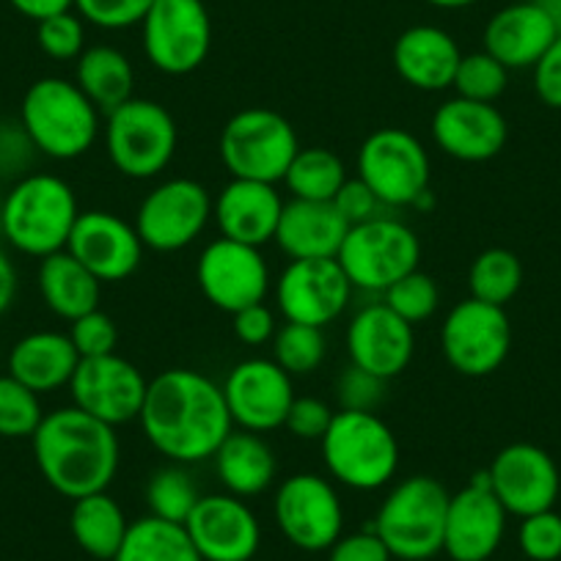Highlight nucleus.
<instances>
[{
  "label": "nucleus",
  "instance_id": "nucleus-44",
  "mask_svg": "<svg viewBox=\"0 0 561 561\" xmlns=\"http://www.w3.org/2000/svg\"><path fill=\"white\" fill-rule=\"evenodd\" d=\"M152 3L154 0H75V9L96 28L122 31L140 25Z\"/></svg>",
  "mask_w": 561,
  "mask_h": 561
},
{
  "label": "nucleus",
  "instance_id": "nucleus-11",
  "mask_svg": "<svg viewBox=\"0 0 561 561\" xmlns=\"http://www.w3.org/2000/svg\"><path fill=\"white\" fill-rule=\"evenodd\" d=\"M140 42L158 72L182 78L207 61L213 20L204 0H154L140 20Z\"/></svg>",
  "mask_w": 561,
  "mask_h": 561
},
{
  "label": "nucleus",
  "instance_id": "nucleus-6",
  "mask_svg": "<svg viewBox=\"0 0 561 561\" xmlns=\"http://www.w3.org/2000/svg\"><path fill=\"white\" fill-rule=\"evenodd\" d=\"M451 493L435 477H408L393 484L375 517V534L399 561H427L444 550Z\"/></svg>",
  "mask_w": 561,
  "mask_h": 561
},
{
  "label": "nucleus",
  "instance_id": "nucleus-2",
  "mask_svg": "<svg viewBox=\"0 0 561 561\" xmlns=\"http://www.w3.org/2000/svg\"><path fill=\"white\" fill-rule=\"evenodd\" d=\"M31 444L42 479L69 501L105 493L118 473L116 427L75 404L45 413Z\"/></svg>",
  "mask_w": 561,
  "mask_h": 561
},
{
  "label": "nucleus",
  "instance_id": "nucleus-20",
  "mask_svg": "<svg viewBox=\"0 0 561 561\" xmlns=\"http://www.w3.org/2000/svg\"><path fill=\"white\" fill-rule=\"evenodd\" d=\"M510 512L490 490L488 473H477L449 499L444 528V553L451 561H488L501 548Z\"/></svg>",
  "mask_w": 561,
  "mask_h": 561
},
{
  "label": "nucleus",
  "instance_id": "nucleus-28",
  "mask_svg": "<svg viewBox=\"0 0 561 561\" xmlns=\"http://www.w3.org/2000/svg\"><path fill=\"white\" fill-rule=\"evenodd\" d=\"M347 231L350 224L333 202L293 198L284 204L273 242L289 259H336Z\"/></svg>",
  "mask_w": 561,
  "mask_h": 561
},
{
  "label": "nucleus",
  "instance_id": "nucleus-39",
  "mask_svg": "<svg viewBox=\"0 0 561 561\" xmlns=\"http://www.w3.org/2000/svg\"><path fill=\"white\" fill-rule=\"evenodd\" d=\"M45 410L39 393L31 391L12 375L0 377V438H34Z\"/></svg>",
  "mask_w": 561,
  "mask_h": 561
},
{
  "label": "nucleus",
  "instance_id": "nucleus-24",
  "mask_svg": "<svg viewBox=\"0 0 561 561\" xmlns=\"http://www.w3.org/2000/svg\"><path fill=\"white\" fill-rule=\"evenodd\" d=\"M350 364L380 380H393L410 366L415 333L410 322L393 314L386 304L364 306L347 328Z\"/></svg>",
  "mask_w": 561,
  "mask_h": 561
},
{
  "label": "nucleus",
  "instance_id": "nucleus-27",
  "mask_svg": "<svg viewBox=\"0 0 561 561\" xmlns=\"http://www.w3.org/2000/svg\"><path fill=\"white\" fill-rule=\"evenodd\" d=\"M393 69L419 91H444L455 83L462 50L455 36L435 25H413L393 42Z\"/></svg>",
  "mask_w": 561,
  "mask_h": 561
},
{
  "label": "nucleus",
  "instance_id": "nucleus-5",
  "mask_svg": "<svg viewBox=\"0 0 561 561\" xmlns=\"http://www.w3.org/2000/svg\"><path fill=\"white\" fill-rule=\"evenodd\" d=\"M320 444L328 473L344 488L369 493L397 477V435L377 413L339 410Z\"/></svg>",
  "mask_w": 561,
  "mask_h": 561
},
{
  "label": "nucleus",
  "instance_id": "nucleus-50",
  "mask_svg": "<svg viewBox=\"0 0 561 561\" xmlns=\"http://www.w3.org/2000/svg\"><path fill=\"white\" fill-rule=\"evenodd\" d=\"M534 91L553 111H561V34L534 64Z\"/></svg>",
  "mask_w": 561,
  "mask_h": 561
},
{
  "label": "nucleus",
  "instance_id": "nucleus-33",
  "mask_svg": "<svg viewBox=\"0 0 561 561\" xmlns=\"http://www.w3.org/2000/svg\"><path fill=\"white\" fill-rule=\"evenodd\" d=\"M69 528H72L78 548L85 550L91 559L113 561L124 537H127L129 523L118 501L107 495L105 490V493L83 495V499L75 501Z\"/></svg>",
  "mask_w": 561,
  "mask_h": 561
},
{
  "label": "nucleus",
  "instance_id": "nucleus-48",
  "mask_svg": "<svg viewBox=\"0 0 561 561\" xmlns=\"http://www.w3.org/2000/svg\"><path fill=\"white\" fill-rule=\"evenodd\" d=\"M386 542L375 534V528L342 534L328 550V561H391Z\"/></svg>",
  "mask_w": 561,
  "mask_h": 561
},
{
  "label": "nucleus",
  "instance_id": "nucleus-25",
  "mask_svg": "<svg viewBox=\"0 0 561 561\" xmlns=\"http://www.w3.org/2000/svg\"><path fill=\"white\" fill-rule=\"evenodd\" d=\"M280 213H284V202L275 185L253 180H231L218 193L213 207L220 237L253 248L275 240Z\"/></svg>",
  "mask_w": 561,
  "mask_h": 561
},
{
  "label": "nucleus",
  "instance_id": "nucleus-38",
  "mask_svg": "<svg viewBox=\"0 0 561 561\" xmlns=\"http://www.w3.org/2000/svg\"><path fill=\"white\" fill-rule=\"evenodd\" d=\"M328 353V342L322 328L287 322L273 336V360L289 377L314 375Z\"/></svg>",
  "mask_w": 561,
  "mask_h": 561
},
{
  "label": "nucleus",
  "instance_id": "nucleus-14",
  "mask_svg": "<svg viewBox=\"0 0 561 561\" xmlns=\"http://www.w3.org/2000/svg\"><path fill=\"white\" fill-rule=\"evenodd\" d=\"M275 526L298 550L322 553L344 534V506L336 488L320 473H293L273 501Z\"/></svg>",
  "mask_w": 561,
  "mask_h": 561
},
{
  "label": "nucleus",
  "instance_id": "nucleus-54",
  "mask_svg": "<svg viewBox=\"0 0 561 561\" xmlns=\"http://www.w3.org/2000/svg\"><path fill=\"white\" fill-rule=\"evenodd\" d=\"M534 3H537V7L542 9L550 20H553V25L559 28V34H561V0H534Z\"/></svg>",
  "mask_w": 561,
  "mask_h": 561
},
{
  "label": "nucleus",
  "instance_id": "nucleus-17",
  "mask_svg": "<svg viewBox=\"0 0 561 561\" xmlns=\"http://www.w3.org/2000/svg\"><path fill=\"white\" fill-rule=\"evenodd\" d=\"M353 284L339 259H293L275 284V300L287 322L325 328L344 314Z\"/></svg>",
  "mask_w": 561,
  "mask_h": 561
},
{
  "label": "nucleus",
  "instance_id": "nucleus-51",
  "mask_svg": "<svg viewBox=\"0 0 561 561\" xmlns=\"http://www.w3.org/2000/svg\"><path fill=\"white\" fill-rule=\"evenodd\" d=\"M231 328H234V336L240 339L248 347H259V344L273 342L275 336V314L264 304L248 306V309L231 314Z\"/></svg>",
  "mask_w": 561,
  "mask_h": 561
},
{
  "label": "nucleus",
  "instance_id": "nucleus-7",
  "mask_svg": "<svg viewBox=\"0 0 561 561\" xmlns=\"http://www.w3.org/2000/svg\"><path fill=\"white\" fill-rule=\"evenodd\" d=\"M180 129L165 105L133 96L107 113L105 149L113 169L127 180H152L171 165Z\"/></svg>",
  "mask_w": 561,
  "mask_h": 561
},
{
  "label": "nucleus",
  "instance_id": "nucleus-34",
  "mask_svg": "<svg viewBox=\"0 0 561 561\" xmlns=\"http://www.w3.org/2000/svg\"><path fill=\"white\" fill-rule=\"evenodd\" d=\"M113 561H202L182 523L147 515L129 523L127 537Z\"/></svg>",
  "mask_w": 561,
  "mask_h": 561
},
{
  "label": "nucleus",
  "instance_id": "nucleus-9",
  "mask_svg": "<svg viewBox=\"0 0 561 561\" xmlns=\"http://www.w3.org/2000/svg\"><path fill=\"white\" fill-rule=\"evenodd\" d=\"M336 259L353 289L386 293L399 278L419 270L421 242L408 224L380 215L350 226Z\"/></svg>",
  "mask_w": 561,
  "mask_h": 561
},
{
  "label": "nucleus",
  "instance_id": "nucleus-3",
  "mask_svg": "<svg viewBox=\"0 0 561 561\" xmlns=\"http://www.w3.org/2000/svg\"><path fill=\"white\" fill-rule=\"evenodd\" d=\"M78 218V196L67 180L56 174H31L7 193L0 229L20 253L45 259L67 251Z\"/></svg>",
  "mask_w": 561,
  "mask_h": 561
},
{
  "label": "nucleus",
  "instance_id": "nucleus-49",
  "mask_svg": "<svg viewBox=\"0 0 561 561\" xmlns=\"http://www.w3.org/2000/svg\"><path fill=\"white\" fill-rule=\"evenodd\" d=\"M333 204H336V209L342 213V218L347 220L350 226H358L371 218H380V209H382L380 198H377L375 193L369 191V185H364L358 176L344 182V187L336 193Z\"/></svg>",
  "mask_w": 561,
  "mask_h": 561
},
{
  "label": "nucleus",
  "instance_id": "nucleus-19",
  "mask_svg": "<svg viewBox=\"0 0 561 561\" xmlns=\"http://www.w3.org/2000/svg\"><path fill=\"white\" fill-rule=\"evenodd\" d=\"M484 473L495 499L515 517L553 510L559 499V468L548 451L534 444L504 446Z\"/></svg>",
  "mask_w": 561,
  "mask_h": 561
},
{
  "label": "nucleus",
  "instance_id": "nucleus-13",
  "mask_svg": "<svg viewBox=\"0 0 561 561\" xmlns=\"http://www.w3.org/2000/svg\"><path fill=\"white\" fill-rule=\"evenodd\" d=\"M444 358L457 375L488 377L504 366L512 350L510 317L501 306L466 298L440 325Z\"/></svg>",
  "mask_w": 561,
  "mask_h": 561
},
{
  "label": "nucleus",
  "instance_id": "nucleus-1",
  "mask_svg": "<svg viewBox=\"0 0 561 561\" xmlns=\"http://www.w3.org/2000/svg\"><path fill=\"white\" fill-rule=\"evenodd\" d=\"M138 421L149 444L180 466L213 460L234 430L224 388L185 366L165 369L149 380Z\"/></svg>",
  "mask_w": 561,
  "mask_h": 561
},
{
  "label": "nucleus",
  "instance_id": "nucleus-47",
  "mask_svg": "<svg viewBox=\"0 0 561 561\" xmlns=\"http://www.w3.org/2000/svg\"><path fill=\"white\" fill-rule=\"evenodd\" d=\"M333 421V410L317 397H295L284 427L300 440H322Z\"/></svg>",
  "mask_w": 561,
  "mask_h": 561
},
{
  "label": "nucleus",
  "instance_id": "nucleus-23",
  "mask_svg": "<svg viewBox=\"0 0 561 561\" xmlns=\"http://www.w3.org/2000/svg\"><path fill=\"white\" fill-rule=\"evenodd\" d=\"M510 138V124L493 102L455 96L433 116V140L438 149L460 163H484L499 158Z\"/></svg>",
  "mask_w": 561,
  "mask_h": 561
},
{
  "label": "nucleus",
  "instance_id": "nucleus-40",
  "mask_svg": "<svg viewBox=\"0 0 561 561\" xmlns=\"http://www.w3.org/2000/svg\"><path fill=\"white\" fill-rule=\"evenodd\" d=\"M506 83H510V69L495 61L488 50H479L462 56L451 89H457V96L462 100L493 102L495 105V100L506 91Z\"/></svg>",
  "mask_w": 561,
  "mask_h": 561
},
{
  "label": "nucleus",
  "instance_id": "nucleus-12",
  "mask_svg": "<svg viewBox=\"0 0 561 561\" xmlns=\"http://www.w3.org/2000/svg\"><path fill=\"white\" fill-rule=\"evenodd\" d=\"M215 198L202 182L174 176L144 196L135 213V231L149 251L174 253L202 237L213 220Z\"/></svg>",
  "mask_w": 561,
  "mask_h": 561
},
{
  "label": "nucleus",
  "instance_id": "nucleus-22",
  "mask_svg": "<svg viewBox=\"0 0 561 561\" xmlns=\"http://www.w3.org/2000/svg\"><path fill=\"white\" fill-rule=\"evenodd\" d=\"M67 251L102 284H118L138 270L147 248L140 242L135 224L124 220L122 215L107 213V209H89V213H80L69 234Z\"/></svg>",
  "mask_w": 561,
  "mask_h": 561
},
{
  "label": "nucleus",
  "instance_id": "nucleus-15",
  "mask_svg": "<svg viewBox=\"0 0 561 561\" xmlns=\"http://www.w3.org/2000/svg\"><path fill=\"white\" fill-rule=\"evenodd\" d=\"M196 280L202 295L215 309L237 314L248 306L264 304L270 289V267L259 248L218 237L198 253Z\"/></svg>",
  "mask_w": 561,
  "mask_h": 561
},
{
  "label": "nucleus",
  "instance_id": "nucleus-32",
  "mask_svg": "<svg viewBox=\"0 0 561 561\" xmlns=\"http://www.w3.org/2000/svg\"><path fill=\"white\" fill-rule=\"evenodd\" d=\"M75 83L107 116L135 96L133 61L113 45L85 47L75 61Z\"/></svg>",
  "mask_w": 561,
  "mask_h": 561
},
{
  "label": "nucleus",
  "instance_id": "nucleus-36",
  "mask_svg": "<svg viewBox=\"0 0 561 561\" xmlns=\"http://www.w3.org/2000/svg\"><path fill=\"white\" fill-rule=\"evenodd\" d=\"M523 287V264L506 248H488L479 253L468 270L471 298L504 309Z\"/></svg>",
  "mask_w": 561,
  "mask_h": 561
},
{
  "label": "nucleus",
  "instance_id": "nucleus-10",
  "mask_svg": "<svg viewBox=\"0 0 561 561\" xmlns=\"http://www.w3.org/2000/svg\"><path fill=\"white\" fill-rule=\"evenodd\" d=\"M358 180L380 198L382 207H415L430 191V154L413 133L402 127L375 129L360 144Z\"/></svg>",
  "mask_w": 561,
  "mask_h": 561
},
{
  "label": "nucleus",
  "instance_id": "nucleus-26",
  "mask_svg": "<svg viewBox=\"0 0 561 561\" xmlns=\"http://www.w3.org/2000/svg\"><path fill=\"white\" fill-rule=\"evenodd\" d=\"M556 36L559 28L553 20L534 0H520L490 18L484 25V50L506 69H534Z\"/></svg>",
  "mask_w": 561,
  "mask_h": 561
},
{
  "label": "nucleus",
  "instance_id": "nucleus-53",
  "mask_svg": "<svg viewBox=\"0 0 561 561\" xmlns=\"http://www.w3.org/2000/svg\"><path fill=\"white\" fill-rule=\"evenodd\" d=\"M14 295H18V270L0 248V314H7L9 306L14 304Z\"/></svg>",
  "mask_w": 561,
  "mask_h": 561
},
{
  "label": "nucleus",
  "instance_id": "nucleus-42",
  "mask_svg": "<svg viewBox=\"0 0 561 561\" xmlns=\"http://www.w3.org/2000/svg\"><path fill=\"white\" fill-rule=\"evenodd\" d=\"M36 42L42 53L56 61H78L85 50V20L75 12L42 20L36 23Z\"/></svg>",
  "mask_w": 561,
  "mask_h": 561
},
{
  "label": "nucleus",
  "instance_id": "nucleus-55",
  "mask_svg": "<svg viewBox=\"0 0 561 561\" xmlns=\"http://www.w3.org/2000/svg\"><path fill=\"white\" fill-rule=\"evenodd\" d=\"M430 7L435 9H446V12H455V9H468L473 7V3H479V0H427Z\"/></svg>",
  "mask_w": 561,
  "mask_h": 561
},
{
  "label": "nucleus",
  "instance_id": "nucleus-45",
  "mask_svg": "<svg viewBox=\"0 0 561 561\" xmlns=\"http://www.w3.org/2000/svg\"><path fill=\"white\" fill-rule=\"evenodd\" d=\"M69 325H72L69 328V339H72L80 358H100V355L116 353L118 328L105 311H89V314L69 322Z\"/></svg>",
  "mask_w": 561,
  "mask_h": 561
},
{
  "label": "nucleus",
  "instance_id": "nucleus-35",
  "mask_svg": "<svg viewBox=\"0 0 561 561\" xmlns=\"http://www.w3.org/2000/svg\"><path fill=\"white\" fill-rule=\"evenodd\" d=\"M347 180V169H344L342 158L336 152L322 147H300L295 160L289 163L284 185L293 193V198H304V202H333Z\"/></svg>",
  "mask_w": 561,
  "mask_h": 561
},
{
  "label": "nucleus",
  "instance_id": "nucleus-43",
  "mask_svg": "<svg viewBox=\"0 0 561 561\" xmlns=\"http://www.w3.org/2000/svg\"><path fill=\"white\" fill-rule=\"evenodd\" d=\"M517 545L523 556L531 561H559L561 559V515L553 510L520 517Z\"/></svg>",
  "mask_w": 561,
  "mask_h": 561
},
{
  "label": "nucleus",
  "instance_id": "nucleus-16",
  "mask_svg": "<svg viewBox=\"0 0 561 561\" xmlns=\"http://www.w3.org/2000/svg\"><path fill=\"white\" fill-rule=\"evenodd\" d=\"M67 388L75 408L85 410L111 427H122L138 421L149 380L133 360L111 353L100 358H80Z\"/></svg>",
  "mask_w": 561,
  "mask_h": 561
},
{
  "label": "nucleus",
  "instance_id": "nucleus-29",
  "mask_svg": "<svg viewBox=\"0 0 561 561\" xmlns=\"http://www.w3.org/2000/svg\"><path fill=\"white\" fill-rule=\"evenodd\" d=\"M78 364L80 355L72 339L58 331L28 333L9 353V375L39 397L69 386Z\"/></svg>",
  "mask_w": 561,
  "mask_h": 561
},
{
  "label": "nucleus",
  "instance_id": "nucleus-30",
  "mask_svg": "<svg viewBox=\"0 0 561 561\" xmlns=\"http://www.w3.org/2000/svg\"><path fill=\"white\" fill-rule=\"evenodd\" d=\"M213 460L226 493L237 495V499L262 495L264 490L273 488L275 477H278V460L267 440L256 433H245V430H231Z\"/></svg>",
  "mask_w": 561,
  "mask_h": 561
},
{
  "label": "nucleus",
  "instance_id": "nucleus-8",
  "mask_svg": "<svg viewBox=\"0 0 561 561\" xmlns=\"http://www.w3.org/2000/svg\"><path fill=\"white\" fill-rule=\"evenodd\" d=\"M300 149L298 133L287 116L270 107H245L220 133V160L231 180L278 185Z\"/></svg>",
  "mask_w": 561,
  "mask_h": 561
},
{
  "label": "nucleus",
  "instance_id": "nucleus-37",
  "mask_svg": "<svg viewBox=\"0 0 561 561\" xmlns=\"http://www.w3.org/2000/svg\"><path fill=\"white\" fill-rule=\"evenodd\" d=\"M198 499V484L193 482L191 471L180 462H171V466L160 468L147 484V506L149 515L160 517V520L169 523H182L191 517V512L196 510Z\"/></svg>",
  "mask_w": 561,
  "mask_h": 561
},
{
  "label": "nucleus",
  "instance_id": "nucleus-18",
  "mask_svg": "<svg viewBox=\"0 0 561 561\" xmlns=\"http://www.w3.org/2000/svg\"><path fill=\"white\" fill-rule=\"evenodd\" d=\"M231 421L245 433H273L284 427L295 402L293 377L273 358L240 360L224 380Z\"/></svg>",
  "mask_w": 561,
  "mask_h": 561
},
{
  "label": "nucleus",
  "instance_id": "nucleus-31",
  "mask_svg": "<svg viewBox=\"0 0 561 561\" xmlns=\"http://www.w3.org/2000/svg\"><path fill=\"white\" fill-rule=\"evenodd\" d=\"M36 280H39L45 306L61 320L75 322L89 311L100 309L102 280L69 251H58L42 259Z\"/></svg>",
  "mask_w": 561,
  "mask_h": 561
},
{
  "label": "nucleus",
  "instance_id": "nucleus-41",
  "mask_svg": "<svg viewBox=\"0 0 561 561\" xmlns=\"http://www.w3.org/2000/svg\"><path fill=\"white\" fill-rule=\"evenodd\" d=\"M382 304H386L393 314L402 317L404 322L419 325V322H427L430 317L438 311V284L433 280V275L413 270V273L399 278L397 284H391V287L382 293Z\"/></svg>",
  "mask_w": 561,
  "mask_h": 561
},
{
  "label": "nucleus",
  "instance_id": "nucleus-56",
  "mask_svg": "<svg viewBox=\"0 0 561 561\" xmlns=\"http://www.w3.org/2000/svg\"><path fill=\"white\" fill-rule=\"evenodd\" d=\"M251 561H262V559H251Z\"/></svg>",
  "mask_w": 561,
  "mask_h": 561
},
{
  "label": "nucleus",
  "instance_id": "nucleus-21",
  "mask_svg": "<svg viewBox=\"0 0 561 561\" xmlns=\"http://www.w3.org/2000/svg\"><path fill=\"white\" fill-rule=\"evenodd\" d=\"M185 528L202 561H251L262 545L256 515L231 493L202 495Z\"/></svg>",
  "mask_w": 561,
  "mask_h": 561
},
{
  "label": "nucleus",
  "instance_id": "nucleus-46",
  "mask_svg": "<svg viewBox=\"0 0 561 561\" xmlns=\"http://www.w3.org/2000/svg\"><path fill=\"white\" fill-rule=\"evenodd\" d=\"M386 380L369 375V371L358 369L350 364V369L342 371L336 382V397L342 410H364V413H375L380 408L382 397H386Z\"/></svg>",
  "mask_w": 561,
  "mask_h": 561
},
{
  "label": "nucleus",
  "instance_id": "nucleus-4",
  "mask_svg": "<svg viewBox=\"0 0 561 561\" xmlns=\"http://www.w3.org/2000/svg\"><path fill=\"white\" fill-rule=\"evenodd\" d=\"M20 122L31 144L53 160L83 158L100 138V111L75 80H36L23 96Z\"/></svg>",
  "mask_w": 561,
  "mask_h": 561
},
{
  "label": "nucleus",
  "instance_id": "nucleus-52",
  "mask_svg": "<svg viewBox=\"0 0 561 561\" xmlns=\"http://www.w3.org/2000/svg\"><path fill=\"white\" fill-rule=\"evenodd\" d=\"M14 9H18L23 18L42 23L47 18H56V14L72 12L75 0H9Z\"/></svg>",
  "mask_w": 561,
  "mask_h": 561
}]
</instances>
